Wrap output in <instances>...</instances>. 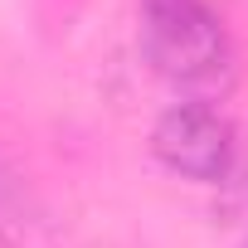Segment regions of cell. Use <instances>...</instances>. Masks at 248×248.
I'll list each match as a JSON object with an SVG mask.
<instances>
[{"mask_svg":"<svg viewBox=\"0 0 248 248\" xmlns=\"http://www.w3.org/2000/svg\"><path fill=\"white\" fill-rule=\"evenodd\" d=\"M141 49L166 83L200 102L233 83V39L209 0H141Z\"/></svg>","mask_w":248,"mask_h":248,"instance_id":"obj_1","label":"cell"},{"mask_svg":"<svg viewBox=\"0 0 248 248\" xmlns=\"http://www.w3.org/2000/svg\"><path fill=\"white\" fill-rule=\"evenodd\" d=\"M151 151L166 170H175L185 180H200V185H214L233 166V127L219 107H209L200 97H185V102H170L156 117Z\"/></svg>","mask_w":248,"mask_h":248,"instance_id":"obj_2","label":"cell"},{"mask_svg":"<svg viewBox=\"0 0 248 248\" xmlns=\"http://www.w3.org/2000/svg\"><path fill=\"white\" fill-rule=\"evenodd\" d=\"M44 233V214L30 195V185L0 161V243L10 248H34V238Z\"/></svg>","mask_w":248,"mask_h":248,"instance_id":"obj_3","label":"cell"}]
</instances>
